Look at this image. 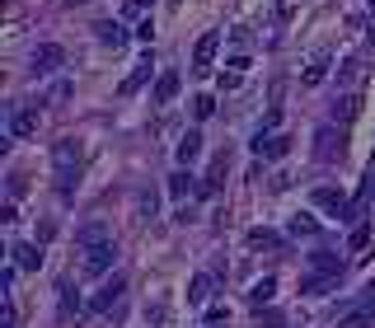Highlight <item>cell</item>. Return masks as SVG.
<instances>
[{
  "label": "cell",
  "instance_id": "34",
  "mask_svg": "<svg viewBox=\"0 0 375 328\" xmlns=\"http://www.w3.org/2000/svg\"><path fill=\"white\" fill-rule=\"evenodd\" d=\"M366 239H371V230L356 226V230H352V239H347V249H366Z\"/></svg>",
  "mask_w": 375,
  "mask_h": 328
},
{
  "label": "cell",
  "instance_id": "20",
  "mask_svg": "<svg viewBox=\"0 0 375 328\" xmlns=\"http://www.w3.org/2000/svg\"><path fill=\"white\" fill-rule=\"evenodd\" d=\"M197 155H202V132H188V136L179 141V164L188 169V164H193Z\"/></svg>",
  "mask_w": 375,
  "mask_h": 328
},
{
  "label": "cell",
  "instance_id": "19",
  "mask_svg": "<svg viewBox=\"0 0 375 328\" xmlns=\"http://www.w3.org/2000/svg\"><path fill=\"white\" fill-rule=\"evenodd\" d=\"M286 230H291V235H296V239H315V235H319V221H315V216H310V211H296V216H291V226H286Z\"/></svg>",
  "mask_w": 375,
  "mask_h": 328
},
{
  "label": "cell",
  "instance_id": "7",
  "mask_svg": "<svg viewBox=\"0 0 375 328\" xmlns=\"http://www.w3.org/2000/svg\"><path fill=\"white\" fill-rule=\"evenodd\" d=\"M216 52H221V33H202V38H197V47H193V75H206L211 61H216Z\"/></svg>",
  "mask_w": 375,
  "mask_h": 328
},
{
  "label": "cell",
  "instance_id": "39",
  "mask_svg": "<svg viewBox=\"0 0 375 328\" xmlns=\"http://www.w3.org/2000/svg\"><path fill=\"white\" fill-rule=\"evenodd\" d=\"M61 5H70V10H75V5H85V0H61Z\"/></svg>",
  "mask_w": 375,
  "mask_h": 328
},
{
  "label": "cell",
  "instance_id": "30",
  "mask_svg": "<svg viewBox=\"0 0 375 328\" xmlns=\"http://www.w3.org/2000/svg\"><path fill=\"white\" fill-rule=\"evenodd\" d=\"M258 328H286L282 310H258Z\"/></svg>",
  "mask_w": 375,
  "mask_h": 328
},
{
  "label": "cell",
  "instance_id": "37",
  "mask_svg": "<svg viewBox=\"0 0 375 328\" xmlns=\"http://www.w3.org/2000/svg\"><path fill=\"white\" fill-rule=\"evenodd\" d=\"M137 38H141V43H150V38H155V23L141 19V23H137Z\"/></svg>",
  "mask_w": 375,
  "mask_h": 328
},
{
  "label": "cell",
  "instance_id": "9",
  "mask_svg": "<svg viewBox=\"0 0 375 328\" xmlns=\"http://www.w3.org/2000/svg\"><path fill=\"white\" fill-rule=\"evenodd\" d=\"M291 150V136H253V155L258 159H282Z\"/></svg>",
  "mask_w": 375,
  "mask_h": 328
},
{
  "label": "cell",
  "instance_id": "27",
  "mask_svg": "<svg viewBox=\"0 0 375 328\" xmlns=\"http://www.w3.org/2000/svg\"><path fill=\"white\" fill-rule=\"evenodd\" d=\"M211 113H216V99H211V94H197V99H193V117H197V122H206Z\"/></svg>",
  "mask_w": 375,
  "mask_h": 328
},
{
  "label": "cell",
  "instance_id": "32",
  "mask_svg": "<svg viewBox=\"0 0 375 328\" xmlns=\"http://www.w3.org/2000/svg\"><path fill=\"white\" fill-rule=\"evenodd\" d=\"M0 328H19V314H14V300H5V310H0Z\"/></svg>",
  "mask_w": 375,
  "mask_h": 328
},
{
  "label": "cell",
  "instance_id": "4",
  "mask_svg": "<svg viewBox=\"0 0 375 328\" xmlns=\"http://www.w3.org/2000/svg\"><path fill=\"white\" fill-rule=\"evenodd\" d=\"M5 132L10 136H38V113L33 108H19V103H10V108H5Z\"/></svg>",
  "mask_w": 375,
  "mask_h": 328
},
{
  "label": "cell",
  "instance_id": "18",
  "mask_svg": "<svg viewBox=\"0 0 375 328\" xmlns=\"http://www.w3.org/2000/svg\"><path fill=\"white\" fill-rule=\"evenodd\" d=\"M174 94H179V70H159V80H155V103H174Z\"/></svg>",
  "mask_w": 375,
  "mask_h": 328
},
{
  "label": "cell",
  "instance_id": "26",
  "mask_svg": "<svg viewBox=\"0 0 375 328\" xmlns=\"http://www.w3.org/2000/svg\"><path fill=\"white\" fill-rule=\"evenodd\" d=\"M329 286H338V277H305L300 295H319V291H329Z\"/></svg>",
  "mask_w": 375,
  "mask_h": 328
},
{
  "label": "cell",
  "instance_id": "21",
  "mask_svg": "<svg viewBox=\"0 0 375 328\" xmlns=\"http://www.w3.org/2000/svg\"><path fill=\"white\" fill-rule=\"evenodd\" d=\"M338 328H375V310H361V305H356L352 314L338 319Z\"/></svg>",
  "mask_w": 375,
  "mask_h": 328
},
{
  "label": "cell",
  "instance_id": "3",
  "mask_svg": "<svg viewBox=\"0 0 375 328\" xmlns=\"http://www.w3.org/2000/svg\"><path fill=\"white\" fill-rule=\"evenodd\" d=\"M85 258H80V272H90V277H103V272L113 268V258H117V244L108 239V244H94V249H80Z\"/></svg>",
  "mask_w": 375,
  "mask_h": 328
},
{
  "label": "cell",
  "instance_id": "2",
  "mask_svg": "<svg viewBox=\"0 0 375 328\" xmlns=\"http://www.w3.org/2000/svg\"><path fill=\"white\" fill-rule=\"evenodd\" d=\"M347 155V136L338 132V122H324L315 132V159L319 164H333V159H342Z\"/></svg>",
  "mask_w": 375,
  "mask_h": 328
},
{
  "label": "cell",
  "instance_id": "8",
  "mask_svg": "<svg viewBox=\"0 0 375 328\" xmlns=\"http://www.w3.org/2000/svg\"><path fill=\"white\" fill-rule=\"evenodd\" d=\"M169 197L174 202H193V197H202V179H193L188 169H179L169 179Z\"/></svg>",
  "mask_w": 375,
  "mask_h": 328
},
{
  "label": "cell",
  "instance_id": "5",
  "mask_svg": "<svg viewBox=\"0 0 375 328\" xmlns=\"http://www.w3.org/2000/svg\"><path fill=\"white\" fill-rule=\"evenodd\" d=\"M122 291H127V277H113V282H103L99 291H94L90 310H94V314H113L117 300H122Z\"/></svg>",
  "mask_w": 375,
  "mask_h": 328
},
{
  "label": "cell",
  "instance_id": "24",
  "mask_svg": "<svg viewBox=\"0 0 375 328\" xmlns=\"http://www.w3.org/2000/svg\"><path fill=\"white\" fill-rule=\"evenodd\" d=\"M249 244L253 249H282V235H277V230H253Z\"/></svg>",
  "mask_w": 375,
  "mask_h": 328
},
{
  "label": "cell",
  "instance_id": "12",
  "mask_svg": "<svg viewBox=\"0 0 375 328\" xmlns=\"http://www.w3.org/2000/svg\"><path fill=\"white\" fill-rule=\"evenodd\" d=\"M10 258H14V268H19V272H38V268H43V253H38V244H14Z\"/></svg>",
  "mask_w": 375,
  "mask_h": 328
},
{
  "label": "cell",
  "instance_id": "33",
  "mask_svg": "<svg viewBox=\"0 0 375 328\" xmlns=\"http://www.w3.org/2000/svg\"><path fill=\"white\" fill-rule=\"evenodd\" d=\"M23 193H28V183H23V174H10V202H19Z\"/></svg>",
  "mask_w": 375,
  "mask_h": 328
},
{
  "label": "cell",
  "instance_id": "11",
  "mask_svg": "<svg viewBox=\"0 0 375 328\" xmlns=\"http://www.w3.org/2000/svg\"><path fill=\"white\" fill-rule=\"evenodd\" d=\"M108 239H113V230L103 226V221H90V226H80L75 244H80V249H94V244H108Z\"/></svg>",
  "mask_w": 375,
  "mask_h": 328
},
{
  "label": "cell",
  "instance_id": "28",
  "mask_svg": "<svg viewBox=\"0 0 375 328\" xmlns=\"http://www.w3.org/2000/svg\"><path fill=\"white\" fill-rule=\"evenodd\" d=\"M80 310V295L70 291V282H61V319H70Z\"/></svg>",
  "mask_w": 375,
  "mask_h": 328
},
{
  "label": "cell",
  "instance_id": "6",
  "mask_svg": "<svg viewBox=\"0 0 375 328\" xmlns=\"http://www.w3.org/2000/svg\"><path fill=\"white\" fill-rule=\"evenodd\" d=\"M66 66V47L61 43H43L33 52V75H52V70H61Z\"/></svg>",
  "mask_w": 375,
  "mask_h": 328
},
{
  "label": "cell",
  "instance_id": "25",
  "mask_svg": "<svg viewBox=\"0 0 375 328\" xmlns=\"http://www.w3.org/2000/svg\"><path fill=\"white\" fill-rule=\"evenodd\" d=\"M324 75H329V61L315 57V61L305 66V75H300V80H305V85H324Z\"/></svg>",
  "mask_w": 375,
  "mask_h": 328
},
{
  "label": "cell",
  "instance_id": "23",
  "mask_svg": "<svg viewBox=\"0 0 375 328\" xmlns=\"http://www.w3.org/2000/svg\"><path fill=\"white\" fill-rule=\"evenodd\" d=\"M273 291H277V282H273V277H263V282H253V291H249L253 310H263V305H268V300H273Z\"/></svg>",
  "mask_w": 375,
  "mask_h": 328
},
{
  "label": "cell",
  "instance_id": "16",
  "mask_svg": "<svg viewBox=\"0 0 375 328\" xmlns=\"http://www.w3.org/2000/svg\"><path fill=\"white\" fill-rule=\"evenodd\" d=\"M226 169H230V155L221 150V155L211 159V169H206V179H202V197H206V193H216V188H221V179H226Z\"/></svg>",
  "mask_w": 375,
  "mask_h": 328
},
{
  "label": "cell",
  "instance_id": "31",
  "mask_svg": "<svg viewBox=\"0 0 375 328\" xmlns=\"http://www.w3.org/2000/svg\"><path fill=\"white\" fill-rule=\"evenodd\" d=\"M137 211L141 216H155V193H150V188H141V193H137Z\"/></svg>",
  "mask_w": 375,
  "mask_h": 328
},
{
  "label": "cell",
  "instance_id": "13",
  "mask_svg": "<svg viewBox=\"0 0 375 328\" xmlns=\"http://www.w3.org/2000/svg\"><path fill=\"white\" fill-rule=\"evenodd\" d=\"M310 268H315L319 277H342V258H338V253H329V249L310 253Z\"/></svg>",
  "mask_w": 375,
  "mask_h": 328
},
{
  "label": "cell",
  "instance_id": "10",
  "mask_svg": "<svg viewBox=\"0 0 375 328\" xmlns=\"http://www.w3.org/2000/svg\"><path fill=\"white\" fill-rule=\"evenodd\" d=\"M211 291H216V277H211V272H197L193 282H188V305H206Z\"/></svg>",
  "mask_w": 375,
  "mask_h": 328
},
{
  "label": "cell",
  "instance_id": "36",
  "mask_svg": "<svg viewBox=\"0 0 375 328\" xmlns=\"http://www.w3.org/2000/svg\"><path fill=\"white\" fill-rule=\"evenodd\" d=\"M342 80H347V85H356V80H361V61H347V66H342Z\"/></svg>",
  "mask_w": 375,
  "mask_h": 328
},
{
  "label": "cell",
  "instance_id": "22",
  "mask_svg": "<svg viewBox=\"0 0 375 328\" xmlns=\"http://www.w3.org/2000/svg\"><path fill=\"white\" fill-rule=\"evenodd\" d=\"M146 80H150V57H146V61H141V66H132V75H127V80H122V94H137V90H141V85H146Z\"/></svg>",
  "mask_w": 375,
  "mask_h": 328
},
{
  "label": "cell",
  "instance_id": "17",
  "mask_svg": "<svg viewBox=\"0 0 375 328\" xmlns=\"http://www.w3.org/2000/svg\"><path fill=\"white\" fill-rule=\"evenodd\" d=\"M315 206H324V211L342 216V211H347V197H342L338 188H315Z\"/></svg>",
  "mask_w": 375,
  "mask_h": 328
},
{
  "label": "cell",
  "instance_id": "38",
  "mask_svg": "<svg viewBox=\"0 0 375 328\" xmlns=\"http://www.w3.org/2000/svg\"><path fill=\"white\" fill-rule=\"evenodd\" d=\"M361 310H375V282H371V286L361 291Z\"/></svg>",
  "mask_w": 375,
  "mask_h": 328
},
{
  "label": "cell",
  "instance_id": "14",
  "mask_svg": "<svg viewBox=\"0 0 375 328\" xmlns=\"http://www.w3.org/2000/svg\"><path fill=\"white\" fill-rule=\"evenodd\" d=\"M94 33H99L103 47H122V43H127V28H122L117 19H99V23H94Z\"/></svg>",
  "mask_w": 375,
  "mask_h": 328
},
{
  "label": "cell",
  "instance_id": "1",
  "mask_svg": "<svg viewBox=\"0 0 375 328\" xmlns=\"http://www.w3.org/2000/svg\"><path fill=\"white\" fill-rule=\"evenodd\" d=\"M52 169H57V193L70 197L75 193V183H80V141H57L52 146Z\"/></svg>",
  "mask_w": 375,
  "mask_h": 328
},
{
  "label": "cell",
  "instance_id": "29",
  "mask_svg": "<svg viewBox=\"0 0 375 328\" xmlns=\"http://www.w3.org/2000/svg\"><path fill=\"white\" fill-rule=\"evenodd\" d=\"M230 324V310L226 305H206V328H226Z\"/></svg>",
  "mask_w": 375,
  "mask_h": 328
},
{
  "label": "cell",
  "instance_id": "35",
  "mask_svg": "<svg viewBox=\"0 0 375 328\" xmlns=\"http://www.w3.org/2000/svg\"><path fill=\"white\" fill-rule=\"evenodd\" d=\"M14 272H19V268H5V272H0V291H5V300H10V291H14Z\"/></svg>",
  "mask_w": 375,
  "mask_h": 328
},
{
  "label": "cell",
  "instance_id": "15",
  "mask_svg": "<svg viewBox=\"0 0 375 328\" xmlns=\"http://www.w3.org/2000/svg\"><path fill=\"white\" fill-rule=\"evenodd\" d=\"M356 117H361V94H342L333 103V122H356Z\"/></svg>",
  "mask_w": 375,
  "mask_h": 328
}]
</instances>
